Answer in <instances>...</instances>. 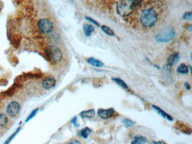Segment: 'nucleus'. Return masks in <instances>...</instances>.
Listing matches in <instances>:
<instances>
[{
  "label": "nucleus",
  "mask_w": 192,
  "mask_h": 144,
  "mask_svg": "<svg viewBox=\"0 0 192 144\" xmlns=\"http://www.w3.org/2000/svg\"><path fill=\"white\" fill-rule=\"evenodd\" d=\"M159 4H144L135 15V17L138 14L136 18L137 25L144 29H152L159 20Z\"/></svg>",
  "instance_id": "f257e3e1"
},
{
  "label": "nucleus",
  "mask_w": 192,
  "mask_h": 144,
  "mask_svg": "<svg viewBox=\"0 0 192 144\" xmlns=\"http://www.w3.org/2000/svg\"><path fill=\"white\" fill-rule=\"evenodd\" d=\"M144 1L139 0H122L117 4L116 10L118 14L123 19H131L134 18L135 15L140 10L142 5H144Z\"/></svg>",
  "instance_id": "f03ea898"
},
{
  "label": "nucleus",
  "mask_w": 192,
  "mask_h": 144,
  "mask_svg": "<svg viewBox=\"0 0 192 144\" xmlns=\"http://www.w3.org/2000/svg\"><path fill=\"white\" fill-rule=\"evenodd\" d=\"M45 55L49 61L53 64H57L62 59V52L59 47L55 45H49L45 49Z\"/></svg>",
  "instance_id": "7ed1b4c3"
},
{
  "label": "nucleus",
  "mask_w": 192,
  "mask_h": 144,
  "mask_svg": "<svg viewBox=\"0 0 192 144\" xmlns=\"http://www.w3.org/2000/svg\"><path fill=\"white\" fill-rule=\"evenodd\" d=\"M175 36V31L174 27L168 26L160 30L156 35V41L159 43H167Z\"/></svg>",
  "instance_id": "20e7f679"
},
{
  "label": "nucleus",
  "mask_w": 192,
  "mask_h": 144,
  "mask_svg": "<svg viewBox=\"0 0 192 144\" xmlns=\"http://www.w3.org/2000/svg\"><path fill=\"white\" fill-rule=\"evenodd\" d=\"M37 28L39 31L44 35H50L53 32L54 26L51 20L49 19H41L37 22Z\"/></svg>",
  "instance_id": "39448f33"
},
{
  "label": "nucleus",
  "mask_w": 192,
  "mask_h": 144,
  "mask_svg": "<svg viewBox=\"0 0 192 144\" xmlns=\"http://www.w3.org/2000/svg\"><path fill=\"white\" fill-rule=\"evenodd\" d=\"M20 111V105L18 102L13 101L8 103L7 107H6V112L9 117L11 118H15L16 116L19 114Z\"/></svg>",
  "instance_id": "423d86ee"
},
{
  "label": "nucleus",
  "mask_w": 192,
  "mask_h": 144,
  "mask_svg": "<svg viewBox=\"0 0 192 144\" xmlns=\"http://www.w3.org/2000/svg\"><path fill=\"white\" fill-rule=\"evenodd\" d=\"M114 113H115V111L113 108H110V109H99L98 111V117H100L103 119H107V118H112Z\"/></svg>",
  "instance_id": "0eeeda50"
},
{
  "label": "nucleus",
  "mask_w": 192,
  "mask_h": 144,
  "mask_svg": "<svg viewBox=\"0 0 192 144\" xmlns=\"http://www.w3.org/2000/svg\"><path fill=\"white\" fill-rule=\"evenodd\" d=\"M179 59H180V54L178 52H175V53L171 54L166 60V66L168 68L174 66L177 63Z\"/></svg>",
  "instance_id": "6e6552de"
},
{
  "label": "nucleus",
  "mask_w": 192,
  "mask_h": 144,
  "mask_svg": "<svg viewBox=\"0 0 192 144\" xmlns=\"http://www.w3.org/2000/svg\"><path fill=\"white\" fill-rule=\"evenodd\" d=\"M56 85V80L53 77H47L42 81V86L45 89H51Z\"/></svg>",
  "instance_id": "1a4fd4ad"
},
{
  "label": "nucleus",
  "mask_w": 192,
  "mask_h": 144,
  "mask_svg": "<svg viewBox=\"0 0 192 144\" xmlns=\"http://www.w3.org/2000/svg\"><path fill=\"white\" fill-rule=\"evenodd\" d=\"M152 108L159 114V115H161L163 118H166V119H168L169 121H173L174 120V118H173V117H171V116L169 115V114H167L166 112H165L164 111H163L161 108H159V107H158V106H156V105H152Z\"/></svg>",
  "instance_id": "9d476101"
},
{
  "label": "nucleus",
  "mask_w": 192,
  "mask_h": 144,
  "mask_svg": "<svg viewBox=\"0 0 192 144\" xmlns=\"http://www.w3.org/2000/svg\"><path fill=\"white\" fill-rule=\"evenodd\" d=\"M87 62L89 63V65H91V66H93L95 67H102V66H104L103 62L95 58H89L87 59Z\"/></svg>",
  "instance_id": "9b49d317"
},
{
  "label": "nucleus",
  "mask_w": 192,
  "mask_h": 144,
  "mask_svg": "<svg viewBox=\"0 0 192 144\" xmlns=\"http://www.w3.org/2000/svg\"><path fill=\"white\" fill-rule=\"evenodd\" d=\"M90 133H91V129L89 128V127H84L82 130L78 131L77 135L82 137V138H83V139H87Z\"/></svg>",
  "instance_id": "f8f14e48"
},
{
  "label": "nucleus",
  "mask_w": 192,
  "mask_h": 144,
  "mask_svg": "<svg viewBox=\"0 0 192 144\" xmlns=\"http://www.w3.org/2000/svg\"><path fill=\"white\" fill-rule=\"evenodd\" d=\"M82 29H83V32H84L85 36H87V37H89L92 35V33L94 32V30H95L94 27L92 25H90V24H84Z\"/></svg>",
  "instance_id": "ddd939ff"
},
{
  "label": "nucleus",
  "mask_w": 192,
  "mask_h": 144,
  "mask_svg": "<svg viewBox=\"0 0 192 144\" xmlns=\"http://www.w3.org/2000/svg\"><path fill=\"white\" fill-rule=\"evenodd\" d=\"M147 142V139L143 135H136L135 136L133 141L130 144H144Z\"/></svg>",
  "instance_id": "4468645a"
},
{
  "label": "nucleus",
  "mask_w": 192,
  "mask_h": 144,
  "mask_svg": "<svg viewBox=\"0 0 192 144\" xmlns=\"http://www.w3.org/2000/svg\"><path fill=\"white\" fill-rule=\"evenodd\" d=\"M96 114V112L94 109H90V110H88V111H83L80 113L81 117L82 118H92Z\"/></svg>",
  "instance_id": "2eb2a0df"
},
{
  "label": "nucleus",
  "mask_w": 192,
  "mask_h": 144,
  "mask_svg": "<svg viewBox=\"0 0 192 144\" xmlns=\"http://www.w3.org/2000/svg\"><path fill=\"white\" fill-rule=\"evenodd\" d=\"M176 72L180 74H187L189 72V66L185 64H181L177 67Z\"/></svg>",
  "instance_id": "dca6fc26"
},
{
  "label": "nucleus",
  "mask_w": 192,
  "mask_h": 144,
  "mask_svg": "<svg viewBox=\"0 0 192 144\" xmlns=\"http://www.w3.org/2000/svg\"><path fill=\"white\" fill-rule=\"evenodd\" d=\"M116 84H118L119 86L121 87L122 88H124V89H126V90H129V86L126 84V82L124 81H122L121 79H119V78H113L112 79Z\"/></svg>",
  "instance_id": "f3484780"
},
{
  "label": "nucleus",
  "mask_w": 192,
  "mask_h": 144,
  "mask_svg": "<svg viewBox=\"0 0 192 144\" xmlns=\"http://www.w3.org/2000/svg\"><path fill=\"white\" fill-rule=\"evenodd\" d=\"M8 124V118L4 113H0V128H4Z\"/></svg>",
  "instance_id": "a211bd4d"
},
{
  "label": "nucleus",
  "mask_w": 192,
  "mask_h": 144,
  "mask_svg": "<svg viewBox=\"0 0 192 144\" xmlns=\"http://www.w3.org/2000/svg\"><path fill=\"white\" fill-rule=\"evenodd\" d=\"M101 29L103 30V32H104L106 35H110V36H115L114 31L111 29L110 27L105 26V25H103V26H101Z\"/></svg>",
  "instance_id": "6ab92c4d"
},
{
  "label": "nucleus",
  "mask_w": 192,
  "mask_h": 144,
  "mask_svg": "<svg viewBox=\"0 0 192 144\" xmlns=\"http://www.w3.org/2000/svg\"><path fill=\"white\" fill-rule=\"evenodd\" d=\"M122 123H123L127 127H133L134 125L135 124V122L133 121V120H131L130 118H124V119L122 120Z\"/></svg>",
  "instance_id": "aec40b11"
},
{
  "label": "nucleus",
  "mask_w": 192,
  "mask_h": 144,
  "mask_svg": "<svg viewBox=\"0 0 192 144\" xmlns=\"http://www.w3.org/2000/svg\"><path fill=\"white\" fill-rule=\"evenodd\" d=\"M20 130V127H19V128L16 130L14 133H13V134H12V135H11V136H10V137H9V138H8L7 140H6V142H5V144H9V143H10V142H12V141L14 140V138L15 136H16V135H17V134L19 133Z\"/></svg>",
  "instance_id": "412c9836"
},
{
  "label": "nucleus",
  "mask_w": 192,
  "mask_h": 144,
  "mask_svg": "<svg viewBox=\"0 0 192 144\" xmlns=\"http://www.w3.org/2000/svg\"><path fill=\"white\" fill-rule=\"evenodd\" d=\"M38 111H39V109H38V108H36V109L33 110V111H32V112H31L29 115V117L27 118V119H26V122H29L30 119H32V118H33L36 115V113L38 112Z\"/></svg>",
  "instance_id": "4be33fe9"
},
{
  "label": "nucleus",
  "mask_w": 192,
  "mask_h": 144,
  "mask_svg": "<svg viewBox=\"0 0 192 144\" xmlns=\"http://www.w3.org/2000/svg\"><path fill=\"white\" fill-rule=\"evenodd\" d=\"M85 19L87 20H89V22H91V23H93V24H95L97 27H100V25H99V23L98 22V21H96L95 20H93L92 18H90V17H85Z\"/></svg>",
  "instance_id": "5701e85b"
},
{
  "label": "nucleus",
  "mask_w": 192,
  "mask_h": 144,
  "mask_svg": "<svg viewBox=\"0 0 192 144\" xmlns=\"http://www.w3.org/2000/svg\"><path fill=\"white\" fill-rule=\"evenodd\" d=\"M192 17V13L190 11V12H187L183 14V19L184 20H190Z\"/></svg>",
  "instance_id": "b1692460"
},
{
  "label": "nucleus",
  "mask_w": 192,
  "mask_h": 144,
  "mask_svg": "<svg viewBox=\"0 0 192 144\" xmlns=\"http://www.w3.org/2000/svg\"><path fill=\"white\" fill-rule=\"evenodd\" d=\"M67 144H82L81 143V142L80 141H78V140H76V139H73V140H71Z\"/></svg>",
  "instance_id": "393cba45"
},
{
  "label": "nucleus",
  "mask_w": 192,
  "mask_h": 144,
  "mask_svg": "<svg viewBox=\"0 0 192 144\" xmlns=\"http://www.w3.org/2000/svg\"><path fill=\"white\" fill-rule=\"evenodd\" d=\"M72 124H74L75 127H78V124H77V117H74V118L71 120Z\"/></svg>",
  "instance_id": "a878e982"
},
{
  "label": "nucleus",
  "mask_w": 192,
  "mask_h": 144,
  "mask_svg": "<svg viewBox=\"0 0 192 144\" xmlns=\"http://www.w3.org/2000/svg\"><path fill=\"white\" fill-rule=\"evenodd\" d=\"M151 144H167L166 142L164 141H155V142H152Z\"/></svg>",
  "instance_id": "bb28decb"
},
{
  "label": "nucleus",
  "mask_w": 192,
  "mask_h": 144,
  "mask_svg": "<svg viewBox=\"0 0 192 144\" xmlns=\"http://www.w3.org/2000/svg\"><path fill=\"white\" fill-rule=\"evenodd\" d=\"M184 86H185V87H186L187 89H189V90L190 89V85L188 82H185V83H184Z\"/></svg>",
  "instance_id": "cd10ccee"
}]
</instances>
